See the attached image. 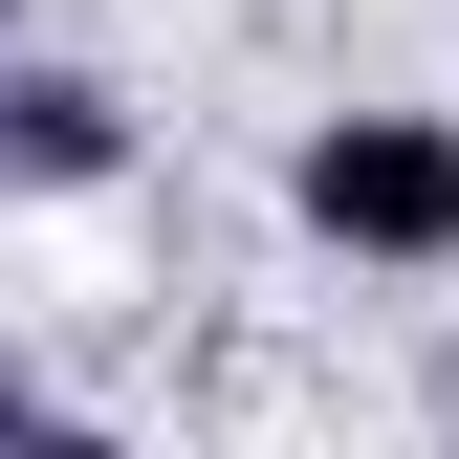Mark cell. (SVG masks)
<instances>
[{
  "label": "cell",
  "instance_id": "6da1fadb",
  "mask_svg": "<svg viewBox=\"0 0 459 459\" xmlns=\"http://www.w3.org/2000/svg\"><path fill=\"white\" fill-rule=\"evenodd\" d=\"M284 219L372 284H437L459 263V109H307L284 132Z\"/></svg>",
  "mask_w": 459,
  "mask_h": 459
},
{
  "label": "cell",
  "instance_id": "7a4b0ae2",
  "mask_svg": "<svg viewBox=\"0 0 459 459\" xmlns=\"http://www.w3.org/2000/svg\"><path fill=\"white\" fill-rule=\"evenodd\" d=\"M109 176H132V88L0 44V197H109Z\"/></svg>",
  "mask_w": 459,
  "mask_h": 459
},
{
  "label": "cell",
  "instance_id": "3957f363",
  "mask_svg": "<svg viewBox=\"0 0 459 459\" xmlns=\"http://www.w3.org/2000/svg\"><path fill=\"white\" fill-rule=\"evenodd\" d=\"M0 459H153V437H109V416H22Z\"/></svg>",
  "mask_w": 459,
  "mask_h": 459
},
{
  "label": "cell",
  "instance_id": "277c9868",
  "mask_svg": "<svg viewBox=\"0 0 459 459\" xmlns=\"http://www.w3.org/2000/svg\"><path fill=\"white\" fill-rule=\"evenodd\" d=\"M22 416H44V372H22V351H0V437H22Z\"/></svg>",
  "mask_w": 459,
  "mask_h": 459
},
{
  "label": "cell",
  "instance_id": "5b68a950",
  "mask_svg": "<svg viewBox=\"0 0 459 459\" xmlns=\"http://www.w3.org/2000/svg\"><path fill=\"white\" fill-rule=\"evenodd\" d=\"M0 44H22V0H0Z\"/></svg>",
  "mask_w": 459,
  "mask_h": 459
},
{
  "label": "cell",
  "instance_id": "8992f818",
  "mask_svg": "<svg viewBox=\"0 0 459 459\" xmlns=\"http://www.w3.org/2000/svg\"><path fill=\"white\" fill-rule=\"evenodd\" d=\"M437 394H459V372H437Z\"/></svg>",
  "mask_w": 459,
  "mask_h": 459
}]
</instances>
